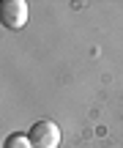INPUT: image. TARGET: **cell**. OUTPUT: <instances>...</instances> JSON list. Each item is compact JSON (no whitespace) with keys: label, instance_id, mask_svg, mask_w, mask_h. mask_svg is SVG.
Returning a JSON list of instances; mask_svg holds the SVG:
<instances>
[{"label":"cell","instance_id":"cell-1","mask_svg":"<svg viewBox=\"0 0 123 148\" xmlns=\"http://www.w3.org/2000/svg\"><path fill=\"white\" fill-rule=\"evenodd\" d=\"M33 148H58L60 145V126L55 121H36L27 132Z\"/></svg>","mask_w":123,"mask_h":148},{"label":"cell","instance_id":"cell-2","mask_svg":"<svg viewBox=\"0 0 123 148\" xmlns=\"http://www.w3.org/2000/svg\"><path fill=\"white\" fill-rule=\"evenodd\" d=\"M0 19H3V27L8 30H19L27 22V3L25 0H5L3 8H0Z\"/></svg>","mask_w":123,"mask_h":148},{"label":"cell","instance_id":"cell-3","mask_svg":"<svg viewBox=\"0 0 123 148\" xmlns=\"http://www.w3.org/2000/svg\"><path fill=\"white\" fill-rule=\"evenodd\" d=\"M3 148H33V143H30V137H27V134L16 132V134H8V137H5Z\"/></svg>","mask_w":123,"mask_h":148}]
</instances>
